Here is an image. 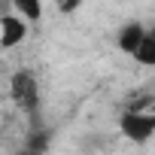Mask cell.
<instances>
[{"label": "cell", "mask_w": 155, "mask_h": 155, "mask_svg": "<svg viewBox=\"0 0 155 155\" xmlns=\"http://www.w3.org/2000/svg\"><path fill=\"white\" fill-rule=\"evenodd\" d=\"M9 97L18 110L25 113H37L40 110V82H37V76L31 70H15L12 73V79H9Z\"/></svg>", "instance_id": "6da1fadb"}, {"label": "cell", "mask_w": 155, "mask_h": 155, "mask_svg": "<svg viewBox=\"0 0 155 155\" xmlns=\"http://www.w3.org/2000/svg\"><path fill=\"white\" fill-rule=\"evenodd\" d=\"M119 128H122V134H125L128 140H134V143H149V137L155 134V116L146 113V110H131V113L122 116Z\"/></svg>", "instance_id": "7a4b0ae2"}, {"label": "cell", "mask_w": 155, "mask_h": 155, "mask_svg": "<svg viewBox=\"0 0 155 155\" xmlns=\"http://www.w3.org/2000/svg\"><path fill=\"white\" fill-rule=\"evenodd\" d=\"M25 37H28V25L18 15H12V9L0 15V49H15L18 43H25Z\"/></svg>", "instance_id": "3957f363"}, {"label": "cell", "mask_w": 155, "mask_h": 155, "mask_svg": "<svg viewBox=\"0 0 155 155\" xmlns=\"http://www.w3.org/2000/svg\"><path fill=\"white\" fill-rule=\"evenodd\" d=\"M149 28H143L140 21H131V25H125L122 31H119V49L122 52H128V55H134V49L140 46V40H143V34H146Z\"/></svg>", "instance_id": "277c9868"}, {"label": "cell", "mask_w": 155, "mask_h": 155, "mask_svg": "<svg viewBox=\"0 0 155 155\" xmlns=\"http://www.w3.org/2000/svg\"><path fill=\"white\" fill-rule=\"evenodd\" d=\"M134 61L143 67H155V31H146L140 46L134 49Z\"/></svg>", "instance_id": "5b68a950"}, {"label": "cell", "mask_w": 155, "mask_h": 155, "mask_svg": "<svg viewBox=\"0 0 155 155\" xmlns=\"http://www.w3.org/2000/svg\"><path fill=\"white\" fill-rule=\"evenodd\" d=\"M12 15H18L25 25H34L43 15V3H40V0H15V3H12Z\"/></svg>", "instance_id": "8992f818"}, {"label": "cell", "mask_w": 155, "mask_h": 155, "mask_svg": "<svg viewBox=\"0 0 155 155\" xmlns=\"http://www.w3.org/2000/svg\"><path fill=\"white\" fill-rule=\"evenodd\" d=\"M46 149H49V131H46V128H37V131L28 137L21 155H43Z\"/></svg>", "instance_id": "52a82bcc"}]
</instances>
